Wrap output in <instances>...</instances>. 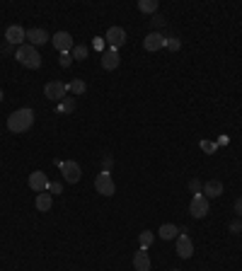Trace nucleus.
I'll return each mask as SVG.
<instances>
[{"label": "nucleus", "mask_w": 242, "mask_h": 271, "mask_svg": "<svg viewBox=\"0 0 242 271\" xmlns=\"http://www.w3.org/2000/svg\"><path fill=\"white\" fill-rule=\"evenodd\" d=\"M189 189H191V191H196V194H199V189H201V184H199V182H196V179H191V182H189Z\"/></svg>", "instance_id": "nucleus-31"}, {"label": "nucleus", "mask_w": 242, "mask_h": 271, "mask_svg": "<svg viewBox=\"0 0 242 271\" xmlns=\"http://www.w3.org/2000/svg\"><path fill=\"white\" fill-rule=\"evenodd\" d=\"M158 8H160L158 0H140V3H138V10H140V12H146V15H153Z\"/></svg>", "instance_id": "nucleus-21"}, {"label": "nucleus", "mask_w": 242, "mask_h": 271, "mask_svg": "<svg viewBox=\"0 0 242 271\" xmlns=\"http://www.w3.org/2000/svg\"><path fill=\"white\" fill-rule=\"evenodd\" d=\"M155 242V233H150V230H143V233L138 235V244H140V250H148L150 244Z\"/></svg>", "instance_id": "nucleus-20"}, {"label": "nucleus", "mask_w": 242, "mask_h": 271, "mask_svg": "<svg viewBox=\"0 0 242 271\" xmlns=\"http://www.w3.org/2000/svg\"><path fill=\"white\" fill-rule=\"evenodd\" d=\"M121 63V58H119V51L116 48H107L102 54V68L104 70H116Z\"/></svg>", "instance_id": "nucleus-13"}, {"label": "nucleus", "mask_w": 242, "mask_h": 271, "mask_svg": "<svg viewBox=\"0 0 242 271\" xmlns=\"http://www.w3.org/2000/svg\"><path fill=\"white\" fill-rule=\"evenodd\" d=\"M133 269L136 271H150V257L146 250H138L133 254Z\"/></svg>", "instance_id": "nucleus-15"}, {"label": "nucleus", "mask_w": 242, "mask_h": 271, "mask_svg": "<svg viewBox=\"0 0 242 271\" xmlns=\"http://www.w3.org/2000/svg\"><path fill=\"white\" fill-rule=\"evenodd\" d=\"M51 194L49 191H41V194H37V208L41 211V213H46V211H51Z\"/></svg>", "instance_id": "nucleus-17"}, {"label": "nucleus", "mask_w": 242, "mask_h": 271, "mask_svg": "<svg viewBox=\"0 0 242 271\" xmlns=\"http://www.w3.org/2000/svg\"><path fill=\"white\" fill-rule=\"evenodd\" d=\"M177 235H179V228H177V225H172V223L160 225V237H162V240H175Z\"/></svg>", "instance_id": "nucleus-18"}, {"label": "nucleus", "mask_w": 242, "mask_h": 271, "mask_svg": "<svg viewBox=\"0 0 242 271\" xmlns=\"http://www.w3.org/2000/svg\"><path fill=\"white\" fill-rule=\"evenodd\" d=\"M65 94H68V85L61 83V80H51V83L44 85V97L54 100V102H63Z\"/></svg>", "instance_id": "nucleus-4"}, {"label": "nucleus", "mask_w": 242, "mask_h": 271, "mask_svg": "<svg viewBox=\"0 0 242 271\" xmlns=\"http://www.w3.org/2000/svg\"><path fill=\"white\" fill-rule=\"evenodd\" d=\"M61 182H49V191H51V194H61Z\"/></svg>", "instance_id": "nucleus-27"}, {"label": "nucleus", "mask_w": 242, "mask_h": 271, "mask_svg": "<svg viewBox=\"0 0 242 271\" xmlns=\"http://www.w3.org/2000/svg\"><path fill=\"white\" fill-rule=\"evenodd\" d=\"M17 61L22 63L25 68H32V70H37L39 66H41V56H39V51L34 46H29V44H25V46L17 48Z\"/></svg>", "instance_id": "nucleus-2"}, {"label": "nucleus", "mask_w": 242, "mask_h": 271, "mask_svg": "<svg viewBox=\"0 0 242 271\" xmlns=\"http://www.w3.org/2000/svg\"><path fill=\"white\" fill-rule=\"evenodd\" d=\"M32 124H34V109H17V112H12L8 116V131L10 133H25L32 129Z\"/></svg>", "instance_id": "nucleus-1"}, {"label": "nucleus", "mask_w": 242, "mask_h": 271, "mask_svg": "<svg viewBox=\"0 0 242 271\" xmlns=\"http://www.w3.org/2000/svg\"><path fill=\"white\" fill-rule=\"evenodd\" d=\"M0 102H3V90H0Z\"/></svg>", "instance_id": "nucleus-32"}, {"label": "nucleus", "mask_w": 242, "mask_h": 271, "mask_svg": "<svg viewBox=\"0 0 242 271\" xmlns=\"http://www.w3.org/2000/svg\"><path fill=\"white\" fill-rule=\"evenodd\" d=\"M199 145H201V150H204V153H215V150H218V145H215V143H211V140H201Z\"/></svg>", "instance_id": "nucleus-25"}, {"label": "nucleus", "mask_w": 242, "mask_h": 271, "mask_svg": "<svg viewBox=\"0 0 242 271\" xmlns=\"http://www.w3.org/2000/svg\"><path fill=\"white\" fill-rule=\"evenodd\" d=\"M162 24H165V19L160 17V15H155V17H153V27H162Z\"/></svg>", "instance_id": "nucleus-30"}, {"label": "nucleus", "mask_w": 242, "mask_h": 271, "mask_svg": "<svg viewBox=\"0 0 242 271\" xmlns=\"http://www.w3.org/2000/svg\"><path fill=\"white\" fill-rule=\"evenodd\" d=\"M235 213H237V218H242V196L235 201Z\"/></svg>", "instance_id": "nucleus-29"}, {"label": "nucleus", "mask_w": 242, "mask_h": 271, "mask_svg": "<svg viewBox=\"0 0 242 271\" xmlns=\"http://www.w3.org/2000/svg\"><path fill=\"white\" fill-rule=\"evenodd\" d=\"M230 230H233V233H242V223L240 220H233V223H230Z\"/></svg>", "instance_id": "nucleus-28"}, {"label": "nucleus", "mask_w": 242, "mask_h": 271, "mask_svg": "<svg viewBox=\"0 0 242 271\" xmlns=\"http://www.w3.org/2000/svg\"><path fill=\"white\" fill-rule=\"evenodd\" d=\"M165 46H167L170 51H179V46H182V41H179L177 37H165Z\"/></svg>", "instance_id": "nucleus-23"}, {"label": "nucleus", "mask_w": 242, "mask_h": 271, "mask_svg": "<svg viewBox=\"0 0 242 271\" xmlns=\"http://www.w3.org/2000/svg\"><path fill=\"white\" fill-rule=\"evenodd\" d=\"M58 167H61V175L68 184H78L80 182V165L75 162V160H65V162H58Z\"/></svg>", "instance_id": "nucleus-5"}, {"label": "nucleus", "mask_w": 242, "mask_h": 271, "mask_svg": "<svg viewBox=\"0 0 242 271\" xmlns=\"http://www.w3.org/2000/svg\"><path fill=\"white\" fill-rule=\"evenodd\" d=\"M58 63H61L63 68H68L70 63H73V56H70V54H61V58H58Z\"/></svg>", "instance_id": "nucleus-26"}, {"label": "nucleus", "mask_w": 242, "mask_h": 271, "mask_svg": "<svg viewBox=\"0 0 242 271\" xmlns=\"http://www.w3.org/2000/svg\"><path fill=\"white\" fill-rule=\"evenodd\" d=\"M107 41H109V48H116L119 51V46H124L126 44V32L121 27H109L107 29Z\"/></svg>", "instance_id": "nucleus-10"}, {"label": "nucleus", "mask_w": 242, "mask_h": 271, "mask_svg": "<svg viewBox=\"0 0 242 271\" xmlns=\"http://www.w3.org/2000/svg\"><path fill=\"white\" fill-rule=\"evenodd\" d=\"M94 189H97V194H102V196H114V191H116V184H114L112 175L102 169L97 177H94Z\"/></svg>", "instance_id": "nucleus-3"}, {"label": "nucleus", "mask_w": 242, "mask_h": 271, "mask_svg": "<svg viewBox=\"0 0 242 271\" xmlns=\"http://www.w3.org/2000/svg\"><path fill=\"white\" fill-rule=\"evenodd\" d=\"M143 46H146V51H160L165 46V37L160 32H150L148 37L143 39Z\"/></svg>", "instance_id": "nucleus-14"}, {"label": "nucleus", "mask_w": 242, "mask_h": 271, "mask_svg": "<svg viewBox=\"0 0 242 271\" xmlns=\"http://www.w3.org/2000/svg\"><path fill=\"white\" fill-rule=\"evenodd\" d=\"M204 194H206V199H218L223 194V184L218 179H208L204 184Z\"/></svg>", "instance_id": "nucleus-16"}, {"label": "nucleus", "mask_w": 242, "mask_h": 271, "mask_svg": "<svg viewBox=\"0 0 242 271\" xmlns=\"http://www.w3.org/2000/svg\"><path fill=\"white\" fill-rule=\"evenodd\" d=\"M172 271H179V269H172Z\"/></svg>", "instance_id": "nucleus-33"}, {"label": "nucleus", "mask_w": 242, "mask_h": 271, "mask_svg": "<svg viewBox=\"0 0 242 271\" xmlns=\"http://www.w3.org/2000/svg\"><path fill=\"white\" fill-rule=\"evenodd\" d=\"M5 39H8V44H12V46H25L27 32H25V27H19V24H10L5 29Z\"/></svg>", "instance_id": "nucleus-6"}, {"label": "nucleus", "mask_w": 242, "mask_h": 271, "mask_svg": "<svg viewBox=\"0 0 242 271\" xmlns=\"http://www.w3.org/2000/svg\"><path fill=\"white\" fill-rule=\"evenodd\" d=\"M189 213L194 218H206L208 215V199L204 194H194L191 204H189Z\"/></svg>", "instance_id": "nucleus-7"}, {"label": "nucleus", "mask_w": 242, "mask_h": 271, "mask_svg": "<svg viewBox=\"0 0 242 271\" xmlns=\"http://www.w3.org/2000/svg\"><path fill=\"white\" fill-rule=\"evenodd\" d=\"M51 44H54L61 54H70V51H73V46H75L73 37H70L68 32H56V34L51 37Z\"/></svg>", "instance_id": "nucleus-8"}, {"label": "nucleus", "mask_w": 242, "mask_h": 271, "mask_svg": "<svg viewBox=\"0 0 242 271\" xmlns=\"http://www.w3.org/2000/svg\"><path fill=\"white\" fill-rule=\"evenodd\" d=\"M85 90H87V85L80 80V78H75L73 83H68V92H73L75 97H80V94H85Z\"/></svg>", "instance_id": "nucleus-19"}, {"label": "nucleus", "mask_w": 242, "mask_h": 271, "mask_svg": "<svg viewBox=\"0 0 242 271\" xmlns=\"http://www.w3.org/2000/svg\"><path fill=\"white\" fill-rule=\"evenodd\" d=\"M58 112L61 114H73L75 112V97H65L63 102H58Z\"/></svg>", "instance_id": "nucleus-22"}, {"label": "nucleus", "mask_w": 242, "mask_h": 271, "mask_svg": "<svg viewBox=\"0 0 242 271\" xmlns=\"http://www.w3.org/2000/svg\"><path fill=\"white\" fill-rule=\"evenodd\" d=\"M70 56H73L75 61H83V58L87 56V48H85V46H73V51H70Z\"/></svg>", "instance_id": "nucleus-24"}, {"label": "nucleus", "mask_w": 242, "mask_h": 271, "mask_svg": "<svg viewBox=\"0 0 242 271\" xmlns=\"http://www.w3.org/2000/svg\"><path fill=\"white\" fill-rule=\"evenodd\" d=\"M177 254H179V259H189L194 254V242H191L189 235H179L177 237Z\"/></svg>", "instance_id": "nucleus-12"}, {"label": "nucleus", "mask_w": 242, "mask_h": 271, "mask_svg": "<svg viewBox=\"0 0 242 271\" xmlns=\"http://www.w3.org/2000/svg\"><path fill=\"white\" fill-rule=\"evenodd\" d=\"M49 32L46 29H39V27H34V29H27V41H29V46H41V44H46L49 41Z\"/></svg>", "instance_id": "nucleus-11"}, {"label": "nucleus", "mask_w": 242, "mask_h": 271, "mask_svg": "<svg viewBox=\"0 0 242 271\" xmlns=\"http://www.w3.org/2000/svg\"><path fill=\"white\" fill-rule=\"evenodd\" d=\"M29 189H32V191H37V194L49 191V177L41 172V169H37V172H32V175H29Z\"/></svg>", "instance_id": "nucleus-9"}]
</instances>
